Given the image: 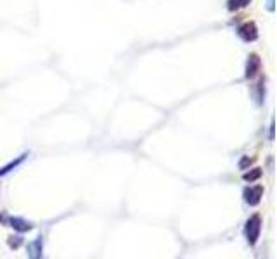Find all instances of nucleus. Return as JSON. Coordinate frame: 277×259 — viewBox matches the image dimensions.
Masks as SVG:
<instances>
[{
  "label": "nucleus",
  "instance_id": "obj_5",
  "mask_svg": "<svg viewBox=\"0 0 277 259\" xmlns=\"http://www.w3.org/2000/svg\"><path fill=\"white\" fill-rule=\"evenodd\" d=\"M26 249H28V256L30 258L38 259V258L44 256V240H42V237H38V239H35L33 242L28 244Z\"/></svg>",
  "mask_w": 277,
  "mask_h": 259
},
{
  "label": "nucleus",
  "instance_id": "obj_2",
  "mask_svg": "<svg viewBox=\"0 0 277 259\" xmlns=\"http://www.w3.org/2000/svg\"><path fill=\"white\" fill-rule=\"evenodd\" d=\"M237 35L243 38L244 42H255L258 38V28L253 21H248V23L241 24L237 28Z\"/></svg>",
  "mask_w": 277,
  "mask_h": 259
},
{
  "label": "nucleus",
  "instance_id": "obj_8",
  "mask_svg": "<svg viewBox=\"0 0 277 259\" xmlns=\"http://www.w3.org/2000/svg\"><path fill=\"white\" fill-rule=\"evenodd\" d=\"M251 0H227V9L230 10V12H234V10H239L243 9V7L250 5Z\"/></svg>",
  "mask_w": 277,
  "mask_h": 259
},
{
  "label": "nucleus",
  "instance_id": "obj_4",
  "mask_svg": "<svg viewBox=\"0 0 277 259\" xmlns=\"http://www.w3.org/2000/svg\"><path fill=\"white\" fill-rule=\"evenodd\" d=\"M260 68H262L260 55H258V54H250V57H248V62H246V73H244L246 80L255 78V76L258 75V71H260Z\"/></svg>",
  "mask_w": 277,
  "mask_h": 259
},
{
  "label": "nucleus",
  "instance_id": "obj_12",
  "mask_svg": "<svg viewBox=\"0 0 277 259\" xmlns=\"http://www.w3.org/2000/svg\"><path fill=\"white\" fill-rule=\"evenodd\" d=\"M267 9L271 10V12H274V0H269V2H267Z\"/></svg>",
  "mask_w": 277,
  "mask_h": 259
},
{
  "label": "nucleus",
  "instance_id": "obj_13",
  "mask_svg": "<svg viewBox=\"0 0 277 259\" xmlns=\"http://www.w3.org/2000/svg\"><path fill=\"white\" fill-rule=\"evenodd\" d=\"M0 221H3V216L2 215H0Z\"/></svg>",
  "mask_w": 277,
  "mask_h": 259
},
{
  "label": "nucleus",
  "instance_id": "obj_6",
  "mask_svg": "<svg viewBox=\"0 0 277 259\" xmlns=\"http://www.w3.org/2000/svg\"><path fill=\"white\" fill-rule=\"evenodd\" d=\"M9 225L12 226L14 230L21 232V233L33 230V225H31L30 221H26V219H23V218H9Z\"/></svg>",
  "mask_w": 277,
  "mask_h": 259
},
{
  "label": "nucleus",
  "instance_id": "obj_10",
  "mask_svg": "<svg viewBox=\"0 0 277 259\" xmlns=\"http://www.w3.org/2000/svg\"><path fill=\"white\" fill-rule=\"evenodd\" d=\"M21 244H23V239H21V237H9V246L12 247V249H17Z\"/></svg>",
  "mask_w": 277,
  "mask_h": 259
},
{
  "label": "nucleus",
  "instance_id": "obj_1",
  "mask_svg": "<svg viewBox=\"0 0 277 259\" xmlns=\"http://www.w3.org/2000/svg\"><path fill=\"white\" fill-rule=\"evenodd\" d=\"M260 232H262V218L260 215H253L250 216V219L246 221V226H244V233H246V239L250 246H255L260 239Z\"/></svg>",
  "mask_w": 277,
  "mask_h": 259
},
{
  "label": "nucleus",
  "instance_id": "obj_7",
  "mask_svg": "<svg viewBox=\"0 0 277 259\" xmlns=\"http://www.w3.org/2000/svg\"><path fill=\"white\" fill-rule=\"evenodd\" d=\"M26 156L28 154H21L19 157H17V159H14V161H10L9 164H7V166H3L2 170H0V176H3V174H7L9 173V171H12V170H16L17 166H19L21 163H23L24 159H26Z\"/></svg>",
  "mask_w": 277,
  "mask_h": 259
},
{
  "label": "nucleus",
  "instance_id": "obj_11",
  "mask_svg": "<svg viewBox=\"0 0 277 259\" xmlns=\"http://www.w3.org/2000/svg\"><path fill=\"white\" fill-rule=\"evenodd\" d=\"M253 163H255V159H250V157H248V156H244L243 159L239 161V168H241V170H246V168H248V166H251V164H253Z\"/></svg>",
  "mask_w": 277,
  "mask_h": 259
},
{
  "label": "nucleus",
  "instance_id": "obj_9",
  "mask_svg": "<svg viewBox=\"0 0 277 259\" xmlns=\"http://www.w3.org/2000/svg\"><path fill=\"white\" fill-rule=\"evenodd\" d=\"M262 176V170H260V168H255V170H251L250 171V173H244V180H246V181H250V183H251V181H255V180H258V178H260Z\"/></svg>",
  "mask_w": 277,
  "mask_h": 259
},
{
  "label": "nucleus",
  "instance_id": "obj_3",
  "mask_svg": "<svg viewBox=\"0 0 277 259\" xmlns=\"http://www.w3.org/2000/svg\"><path fill=\"white\" fill-rule=\"evenodd\" d=\"M244 201H246V204L250 206H258L262 201V197H264V187L262 185H255V187H248L244 188Z\"/></svg>",
  "mask_w": 277,
  "mask_h": 259
}]
</instances>
